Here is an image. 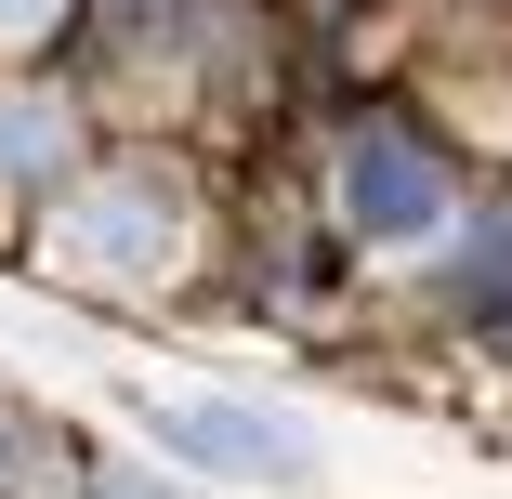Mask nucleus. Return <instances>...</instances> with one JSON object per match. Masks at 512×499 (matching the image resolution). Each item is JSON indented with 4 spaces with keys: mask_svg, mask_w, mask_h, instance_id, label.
<instances>
[{
    "mask_svg": "<svg viewBox=\"0 0 512 499\" xmlns=\"http://www.w3.org/2000/svg\"><path fill=\"white\" fill-rule=\"evenodd\" d=\"M342 211H355V237L407 250V237L447 224V171L407 145V132H355V145H342Z\"/></svg>",
    "mask_w": 512,
    "mask_h": 499,
    "instance_id": "nucleus-3",
    "label": "nucleus"
},
{
    "mask_svg": "<svg viewBox=\"0 0 512 499\" xmlns=\"http://www.w3.org/2000/svg\"><path fill=\"white\" fill-rule=\"evenodd\" d=\"M0 184H66V106H40V92L0 106Z\"/></svg>",
    "mask_w": 512,
    "mask_h": 499,
    "instance_id": "nucleus-4",
    "label": "nucleus"
},
{
    "mask_svg": "<svg viewBox=\"0 0 512 499\" xmlns=\"http://www.w3.org/2000/svg\"><path fill=\"white\" fill-rule=\"evenodd\" d=\"M92 499H171L158 473H106V486H92Z\"/></svg>",
    "mask_w": 512,
    "mask_h": 499,
    "instance_id": "nucleus-6",
    "label": "nucleus"
},
{
    "mask_svg": "<svg viewBox=\"0 0 512 499\" xmlns=\"http://www.w3.org/2000/svg\"><path fill=\"white\" fill-rule=\"evenodd\" d=\"M40 263H53L66 289H158V276L184 263V197H171L158 171H119V184H92V197L53 211Z\"/></svg>",
    "mask_w": 512,
    "mask_h": 499,
    "instance_id": "nucleus-1",
    "label": "nucleus"
},
{
    "mask_svg": "<svg viewBox=\"0 0 512 499\" xmlns=\"http://www.w3.org/2000/svg\"><path fill=\"white\" fill-rule=\"evenodd\" d=\"M145 434L171 460H211V473H302L316 434L276 421V408H224V394H145Z\"/></svg>",
    "mask_w": 512,
    "mask_h": 499,
    "instance_id": "nucleus-2",
    "label": "nucleus"
},
{
    "mask_svg": "<svg viewBox=\"0 0 512 499\" xmlns=\"http://www.w3.org/2000/svg\"><path fill=\"white\" fill-rule=\"evenodd\" d=\"M53 14H66V0H0V40H40Z\"/></svg>",
    "mask_w": 512,
    "mask_h": 499,
    "instance_id": "nucleus-5",
    "label": "nucleus"
}]
</instances>
